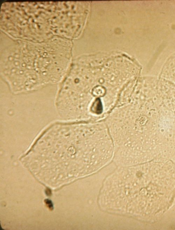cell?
Masks as SVG:
<instances>
[{
	"instance_id": "6da1fadb",
	"label": "cell",
	"mask_w": 175,
	"mask_h": 230,
	"mask_svg": "<svg viewBox=\"0 0 175 230\" xmlns=\"http://www.w3.org/2000/svg\"><path fill=\"white\" fill-rule=\"evenodd\" d=\"M32 149L35 153L62 156L66 174L75 178L106 165L113 145L108 130L102 125L58 124L44 132Z\"/></svg>"
},
{
	"instance_id": "277c9868",
	"label": "cell",
	"mask_w": 175,
	"mask_h": 230,
	"mask_svg": "<svg viewBox=\"0 0 175 230\" xmlns=\"http://www.w3.org/2000/svg\"><path fill=\"white\" fill-rule=\"evenodd\" d=\"M46 194L47 195V196H49L50 195H51V191L50 189H47L46 190Z\"/></svg>"
},
{
	"instance_id": "7a4b0ae2",
	"label": "cell",
	"mask_w": 175,
	"mask_h": 230,
	"mask_svg": "<svg viewBox=\"0 0 175 230\" xmlns=\"http://www.w3.org/2000/svg\"><path fill=\"white\" fill-rule=\"evenodd\" d=\"M144 179L141 167L126 166L114 172L112 178L114 202L117 208L128 213L144 216H152L167 207L170 198L174 197L175 185L150 183Z\"/></svg>"
},
{
	"instance_id": "3957f363",
	"label": "cell",
	"mask_w": 175,
	"mask_h": 230,
	"mask_svg": "<svg viewBox=\"0 0 175 230\" xmlns=\"http://www.w3.org/2000/svg\"><path fill=\"white\" fill-rule=\"evenodd\" d=\"M45 202L49 209L52 210L53 209V206L52 202L51 200L49 199H46L45 200Z\"/></svg>"
}]
</instances>
